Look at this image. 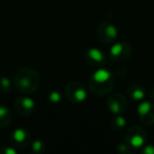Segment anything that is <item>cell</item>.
Instances as JSON below:
<instances>
[{
  "label": "cell",
  "mask_w": 154,
  "mask_h": 154,
  "mask_svg": "<svg viewBox=\"0 0 154 154\" xmlns=\"http://www.w3.org/2000/svg\"><path fill=\"white\" fill-rule=\"evenodd\" d=\"M125 141L133 149H137L146 145L147 132L140 126H132L128 129L125 135Z\"/></svg>",
  "instance_id": "cell-4"
},
{
  "label": "cell",
  "mask_w": 154,
  "mask_h": 154,
  "mask_svg": "<svg viewBox=\"0 0 154 154\" xmlns=\"http://www.w3.org/2000/svg\"><path fill=\"white\" fill-rule=\"evenodd\" d=\"M133 53V48L128 41H119L114 43L110 49V57L115 62H124L130 59Z\"/></svg>",
  "instance_id": "cell-5"
},
{
  "label": "cell",
  "mask_w": 154,
  "mask_h": 154,
  "mask_svg": "<svg viewBox=\"0 0 154 154\" xmlns=\"http://www.w3.org/2000/svg\"><path fill=\"white\" fill-rule=\"evenodd\" d=\"M128 95L133 99V100H141L147 95V90L143 88V86L139 84H133L127 90Z\"/></svg>",
  "instance_id": "cell-12"
},
{
  "label": "cell",
  "mask_w": 154,
  "mask_h": 154,
  "mask_svg": "<svg viewBox=\"0 0 154 154\" xmlns=\"http://www.w3.org/2000/svg\"><path fill=\"white\" fill-rule=\"evenodd\" d=\"M16 148L12 147H8V146H3V147L0 148V154H16Z\"/></svg>",
  "instance_id": "cell-20"
},
{
  "label": "cell",
  "mask_w": 154,
  "mask_h": 154,
  "mask_svg": "<svg viewBox=\"0 0 154 154\" xmlns=\"http://www.w3.org/2000/svg\"><path fill=\"white\" fill-rule=\"evenodd\" d=\"M143 153L146 154H154V146L153 145H146L143 149Z\"/></svg>",
  "instance_id": "cell-21"
},
{
  "label": "cell",
  "mask_w": 154,
  "mask_h": 154,
  "mask_svg": "<svg viewBox=\"0 0 154 154\" xmlns=\"http://www.w3.org/2000/svg\"><path fill=\"white\" fill-rule=\"evenodd\" d=\"M39 85H40V76L33 68L23 66L15 73L14 87L21 94H32L38 90Z\"/></svg>",
  "instance_id": "cell-1"
},
{
  "label": "cell",
  "mask_w": 154,
  "mask_h": 154,
  "mask_svg": "<svg viewBox=\"0 0 154 154\" xmlns=\"http://www.w3.org/2000/svg\"><path fill=\"white\" fill-rule=\"evenodd\" d=\"M137 115L143 125H154V103L152 101H143L137 107Z\"/></svg>",
  "instance_id": "cell-10"
},
{
  "label": "cell",
  "mask_w": 154,
  "mask_h": 154,
  "mask_svg": "<svg viewBox=\"0 0 154 154\" xmlns=\"http://www.w3.org/2000/svg\"><path fill=\"white\" fill-rule=\"evenodd\" d=\"M149 97L154 100V87H153V88L150 89V91H149Z\"/></svg>",
  "instance_id": "cell-22"
},
{
  "label": "cell",
  "mask_w": 154,
  "mask_h": 154,
  "mask_svg": "<svg viewBox=\"0 0 154 154\" xmlns=\"http://www.w3.org/2000/svg\"><path fill=\"white\" fill-rule=\"evenodd\" d=\"M114 77H116V78H119V79H124V78H126L127 75H128V71H127L126 68H116L115 71H114L113 73Z\"/></svg>",
  "instance_id": "cell-18"
},
{
  "label": "cell",
  "mask_w": 154,
  "mask_h": 154,
  "mask_svg": "<svg viewBox=\"0 0 154 154\" xmlns=\"http://www.w3.org/2000/svg\"><path fill=\"white\" fill-rule=\"evenodd\" d=\"M10 141L12 146L16 149H24L28 146H30L32 141V136H31V133L26 129L18 128L12 132L10 136Z\"/></svg>",
  "instance_id": "cell-8"
},
{
  "label": "cell",
  "mask_w": 154,
  "mask_h": 154,
  "mask_svg": "<svg viewBox=\"0 0 154 154\" xmlns=\"http://www.w3.org/2000/svg\"><path fill=\"white\" fill-rule=\"evenodd\" d=\"M61 100V94L58 91H52L49 94V101L51 103H58Z\"/></svg>",
  "instance_id": "cell-19"
},
{
  "label": "cell",
  "mask_w": 154,
  "mask_h": 154,
  "mask_svg": "<svg viewBox=\"0 0 154 154\" xmlns=\"http://www.w3.org/2000/svg\"><path fill=\"white\" fill-rule=\"evenodd\" d=\"M12 119H13V115L9 108L0 106V129L7 128L8 126H10Z\"/></svg>",
  "instance_id": "cell-13"
},
{
  "label": "cell",
  "mask_w": 154,
  "mask_h": 154,
  "mask_svg": "<svg viewBox=\"0 0 154 154\" xmlns=\"http://www.w3.org/2000/svg\"><path fill=\"white\" fill-rule=\"evenodd\" d=\"M115 84L113 73L107 69H99L90 77L88 82V89L95 96L103 97L112 92Z\"/></svg>",
  "instance_id": "cell-2"
},
{
  "label": "cell",
  "mask_w": 154,
  "mask_h": 154,
  "mask_svg": "<svg viewBox=\"0 0 154 154\" xmlns=\"http://www.w3.org/2000/svg\"><path fill=\"white\" fill-rule=\"evenodd\" d=\"M108 109L114 115L124 114L128 108V101L122 93H112L107 98Z\"/></svg>",
  "instance_id": "cell-7"
},
{
  "label": "cell",
  "mask_w": 154,
  "mask_h": 154,
  "mask_svg": "<svg viewBox=\"0 0 154 154\" xmlns=\"http://www.w3.org/2000/svg\"><path fill=\"white\" fill-rule=\"evenodd\" d=\"M66 99L73 103H82L88 98V88L82 82H72L64 88Z\"/></svg>",
  "instance_id": "cell-3"
},
{
  "label": "cell",
  "mask_w": 154,
  "mask_h": 154,
  "mask_svg": "<svg viewBox=\"0 0 154 154\" xmlns=\"http://www.w3.org/2000/svg\"><path fill=\"white\" fill-rule=\"evenodd\" d=\"M97 38L106 45L115 42L118 37V30L114 23L110 21H103L96 30Z\"/></svg>",
  "instance_id": "cell-6"
},
{
  "label": "cell",
  "mask_w": 154,
  "mask_h": 154,
  "mask_svg": "<svg viewBox=\"0 0 154 154\" xmlns=\"http://www.w3.org/2000/svg\"><path fill=\"white\" fill-rule=\"evenodd\" d=\"M110 126L114 131H120L126 127V119L122 116V114L115 115L110 122Z\"/></svg>",
  "instance_id": "cell-14"
},
{
  "label": "cell",
  "mask_w": 154,
  "mask_h": 154,
  "mask_svg": "<svg viewBox=\"0 0 154 154\" xmlns=\"http://www.w3.org/2000/svg\"><path fill=\"white\" fill-rule=\"evenodd\" d=\"M106 54L97 48H91L85 53V60L90 66L97 68L106 63Z\"/></svg>",
  "instance_id": "cell-11"
},
{
  "label": "cell",
  "mask_w": 154,
  "mask_h": 154,
  "mask_svg": "<svg viewBox=\"0 0 154 154\" xmlns=\"http://www.w3.org/2000/svg\"><path fill=\"white\" fill-rule=\"evenodd\" d=\"M14 108L18 115L22 117H28L34 113L35 101L28 96H19L16 98Z\"/></svg>",
  "instance_id": "cell-9"
},
{
  "label": "cell",
  "mask_w": 154,
  "mask_h": 154,
  "mask_svg": "<svg viewBox=\"0 0 154 154\" xmlns=\"http://www.w3.org/2000/svg\"><path fill=\"white\" fill-rule=\"evenodd\" d=\"M32 151L36 154L43 153L45 151V145L41 140H35L32 143Z\"/></svg>",
  "instance_id": "cell-16"
},
{
  "label": "cell",
  "mask_w": 154,
  "mask_h": 154,
  "mask_svg": "<svg viewBox=\"0 0 154 154\" xmlns=\"http://www.w3.org/2000/svg\"><path fill=\"white\" fill-rule=\"evenodd\" d=\"M12 91L11 80L5 76H0V94L7 95Z\"/></svg>",
  "instance_id": "cell-15"
},
{
  "label": "cell",
  "mask_w": 154,
  "mask_h": 154,
  "mask_svg": "<svg viewBox=\"0 0 154 154\" xmlns=\"http://www.w3.org/2000/svg\"><path fill=\"white\" fill-rule=\"evenodd\" d=\"M117 151L120 152V153H125V154H131L133 153V148L131 146H129L126 141L119 143L117 146Z\"/></svg>",
  "instance_id": "cell-17"
}]
</instances>
